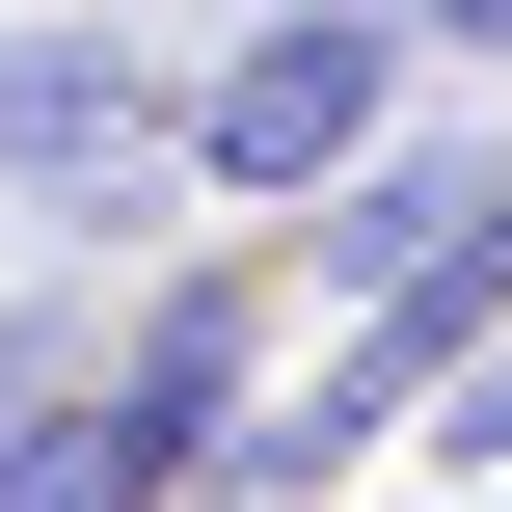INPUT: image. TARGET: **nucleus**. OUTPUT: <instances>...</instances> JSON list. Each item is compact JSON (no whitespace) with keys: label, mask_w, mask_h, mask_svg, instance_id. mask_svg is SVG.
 <instances>
[{"label":"nucleus","mask_w":512,"mask_h":512,"mask_svg":"<svg viewBox=\"0 0 512 512\" xmlns=\"http://www.w3.org/2000/svg\"><path fill=\"white\" fill-rule=\"evenodd\" d=\"M405 459H432V486H512V324L459 351V378H432V432H405Z\"/></svg>","instance_id":"4"},{"label":"nucleus","mask_w":512,"mask_h":512,"mask_svg":"<svg viewBox=\"0 0 512 512\" xmlns=\"http://www.w3.org/2000/svg\"><path fill=\"white\" fill-rule=\"evenodd\" d=\"M432 512H512V486H432Z\"/></svg>","instance_id":"6"},{"label":"nucleus","mask_w":512,"mask_h":512,"mask_svg":"<svg viewBox=\"0 0 512 512\" xmlns=\"http://www.w3.org/2000/svg\"><path fill=\"white\" fill-rule=\"evenodd\" d=\"M0 189H27V216H108V243H135V216L189 189V81H162L108 0H27V27H0Z\"/></svg>","instance_id":"2"},{"label":"nucleus","mask_w":512,"mask_h":512,"mask_svg":"<svg viewBox=\"0 0 512 512\" xmlns=\"http://www.w3.org/2000/svg\"><path fill=\"white\" fill-rule=\"evenodd\" d=\"M432 54H486V81H512V0H432Z\"/></svg>","instance_id":"5"},{"label":"nucleus","mask_w":512,"mask_h":512,"mask_svg":"<svg viewBox=\"0 0 512 512\" xmlns=\"http://www.w3.org/2000/svg\"><path fill=\"white\" fill-rule=\"evenodd\" d=\"M405 81H432V0H216V54H189V189H216V216H324L351 162H405Z\"/></svg>","instance_id":"1"},{"label":"nucleus","mask_w":512,"mask_h":512,"mask_svg":"<svg viewBox=\"0 0 512 512\" xmlns=\"http://www.w3.org/2000/svg\"><path fill=\"white\" fill-rule=\"evenodd\" d=\"M0 512H189V486H162V459L108 432V378H81L54 432H0Z\"/></svg>","instance_id":"3"}]
</instances>
